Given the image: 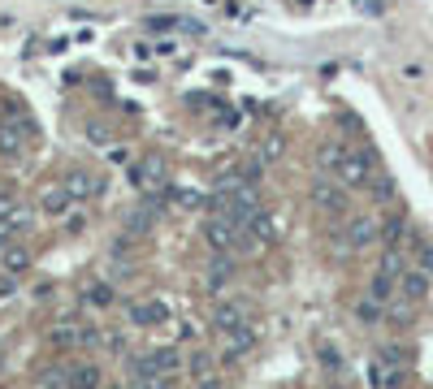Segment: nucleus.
Here are the masks:
<instances>
[{"label":"nucleus","instance_id":"nucleus-1","mask_svg":"<svg viewBox=\"0 0 433 389\" xmlns=\"http://www.w3.org/2000/svg\"><path fill=\"white\" fill-rule=\"evenodd\" d=\"M320 169H330L347 191H360L372 182V160L360 147H343V143H325L320 147Z\"/></svg>","mask_w":433,"mask_h":389},{"label":"nucleus","instance_id":"nucleus-2","mask_svg":"<svg viewBox=\"0 0 433 389\" xmlns=\"http://www.w3.org/2000/svg\"><path fill=\"white\" fill-rule=\"evenodd\" d=\"M243 238H247V234L239 230L234 216H212V212H208V220H204V243H208L216 255H230Z\"/></svg>","mask_w":433,"mask_h":389},{"label":"nucleus","instance_id":"nucleus-3","mask_svg":"<svg viewBox=\"0 0 433 389\" xmlns=\"http://www.w3.org/2000/svg\"><path fill=\"white\" fill-rule=\"evenodd\" d=\"M130 182L143 191V195H156V191H165L169 186V160L165 156H143L139 164H135V169H130Z\"/></svg>","mask_w":433,"mask_h":389},{"label":"nucleus","instance_id":"nucleus-4","mask_svg":"<svg viewBox=\"0 0 433 389\" xmlns=\"http://www.w3.org/2000/svg\"><path fill=\"white\" fill-rule=\"evenodd\" d=\"M312 203L325 216H347V186L343 182H330V178H316L312 182Z\"/></svg>","mask_w":433,"mask_h":389},{"label":"nucleus","instance_id":"nucleus-5","mask_svg":"<svg viewBox=\"0 0 433 389\" xmlns=\"http://www.w3.org/2000/svg\"><path fill=\"white\" fill-rule=\"evenodd\" d=\"M377 238H382V220H377V216H351L347 230H343V247L347 251H364Z\"/></svg>","mask_w":433,"mask_h":389},{"label":"nucleus","instance_id":"nucleus-6","mask_svg":"<svg viewBox=\"0 0 433 389\" xmlns=\"http://www.w3.org/2000/svg\"><path fill=\"white\" fill-rule=\"evenodd\" d=\"M126 320H130L135 329H152V324H165V320H169V307L156 303V299H143V303H130Z\"/></svg>","mask_w":433,"mask_h":389},{"label":"nucleus","instance_id":"nucleus-7","mask_svg":"<svg viewBox=\"0 0 433 389\" xmlns=\"http://www.w3.org/2000/svg\"><path fill=\"white\" fill-rule=\"evenodd\" d=\"M399 290H403L407 303H424L429 290H433V282H429L424 268H403V272H399Z\"/></svg>","mask_w":433,"mask_h":389},{"label":"nucleus","instance_id":"nucleus-8","mask_svg":"<svg viewBox=\"0 0 433 389\" xmlns=\"http://www.w3.org/2000/svg\"><path fill=\"white\" fill-rule=\"evenodd\" d=\"M239 324H247V307H243V303L221 299V303L212 307V329H216V333H230V329H239Z\"/></svg>","mask_w":433,"mask_h":389},{"label":"nucleus","instance_id":"nucleus-9","mask_svg":"<svg viewBox=\"0 0 433 389\" xmlns=\"http://www.w3.org/2000/svg\"><path fill=\"white\" fill-rule=\"evenodd\" d=\"M26 147V126L18 122V117H5V122H0V151H5V156H18Z\"/></svg>","mask_w":433,"mask_h":389},{"label":"nucleus","instance_id":"nucleus-10","mask_svg":"<svg viewBox=\"0 0 433 389\" xmlns=\"http://www.w3.org/2000/svg\"><path fill=\"white\" fill-rule=\"evenodd\" d=\"M61 186L70 191V199H95L104 182H100V178H91V174H83V169H74V174L61 182Z\"/></svg>","mask_w":433,"mask_h":389},{"label":"nucleus","instance_id":"nucleus-11","mask_svg":"<svg viewBox=\"0 0 433 389\" xmlns=\"http://www.w3.org/2000/svg\"><path fill=\"white\" fill-rule=\"evenodd\" d=\"M26 268H31V251H26V247H18V243L0 247V272L18 277V272H26Z\"/></svg>","mask_w":433,"mask_h":389},{"label":"nucleus","instance_id":"nucleus-12","mask_svg":"<svg viewBox=\"0 0 433 389\" xmlns=\"http://www.w3.org/2000/svg\"><path fill=\"white\" fill-rule=\"evenodd\" d=\"M39 212L43 216H66L70 212V191L66 186H48L43 199H39Z\"/></svg>","mask_w":433,"mask_h":389},{"label":"nucleus","instance_id":"nucleus-13","mask_svg":"<svg viewBox=\"0 0 433 389\" xmlns=\"http://www.w3.org/2000/svg\"><path fill=\"white\" fill-rule=\"evenodd\" d=\"M100 385H104V372L95 363H78L66 380V389H100Z\"/></svg>","mask_w":433,"mask_h":389},{"label":"nucleus","instance_id":"nucleus-14","mask_svg":"<svg viewBox=\"0 0 433 389\" xmlns=\"http://www.w3.org/2000/svg\"><path fill=\"white\" fill-rule=\"evenodd\" d=\"M395 286H399L395 277H386V272H377V277H372V286H368V299H372V303H390Z\"/></svg>","mask_w":433,"mask_h":389},{"label":"nucleus","instance_id":"nucleus-15","mask_svg":"<svg viewBox=\"0 0 433 389\" xmlns=\"http://www.w3.org/2000/svg\"><path fill=\"white\" fill-rule=\"evenodd\" d=\"M169 203H174L178 212H199V208H204V199H199L195 191H182V186H178V191H169Z\"/></svg>","mask_w":433,"mask_h":389},{"label":"nucleus","instance_id":"nucleus-16","mask_svg":"<svg viewBox=\"0 0 433 389\" xmlns=\"http://www.w3.org/2000/svg\"><path fill=\"white\" fill-rule=\"evenodd\" d=\"M403 234H407V220H403V216H390L386 225H382V238H386L390 247H399V243H403Z\"/></svg>","mask_w":433,"mask_h":389},{"label":"nucleus","instance_id":"nucleus-17","mask_svg":"<svg viewBox=\"0 0 433 389\" xmlns=\"http://www.w3.org/2000/svg\"><path fill=\"white\" fill-rule=\"evenodd\" d=\"M113 286H104V282H95V286H87V303H95V307H113Z\"/></svg>","mask_w":433,"mask_h":389},{"label":"nucleus","instance_id":"nucleus-18","mask_svg":"<svg viewBox=\"0 0 433 389\" xmlns=\"http://www.w3.org/2000/svg\"><path fill=\"white\" fill-rule=\"evenodd\" d=\"M14 238H18V225H14L9 216H0V247H9Z\"/></svg>","mask_w":433,"mask_h":389},{"label":"nucleus","instance_id":"nucleus-19","mask_svg":"<svg viewBox=\"0 0 433 389\" xmlns=\"http://www.w3.org/2000/svg\"><path fill=\"white\" fill-rule=\"evenodd\" d=\"M377 316H382V303H372V299H364V303H360V320H364V324H372Z\"/></svg>","mask_w":433,"mask_h":389},{"label":"nucleus","instance_id":"nucleus-20","mask_svg":"<svg viewBox=\"0 0 433 389\" xmlns=\"http://www.w3.org/2000/svg\"><path fill=\"white\" fill-rule=\"evenodd\" d=\"M87 139H91V143H108V130H104L100 122H91V126H87Z\"/></svg>","mask_w":433,"mask_h":389},{"label":"nucleus","instance_id":"nucleus-21","mask_svg":"<svg viewBox=\"0 0 433 389\" xmlns=\"http://www.w3.org/2000/svg\"><path fill=\"white\" fill-rule=\"evenodd\" d=\"M14 208H18L14 195H9V191H0V216H14Z\"/></svg>","mask_w":433,"mask_h":389},{"label":"nucleus","instance_id":"nucleus-22","mask_svg":"<svg viewBox=\"0 0 433 389\" xmlns=\"http://www.w3.org/2000/svg\"><path fill=\"white\" fill-rule=\"evenodd\" d=\"M208 368H212V363H208V355H195V363H191V372H195V376H208Z\"/></svg>","mask_w":433,"mask_h":389},{"label":"nucleus","instance_id":"nucleus-23","mask_svg":"<svg viewBox=\"0 0 433 389\" xmlns=\"http://www.w3.org/2000/svg\"><path fill=\"white\" fill-rule=\"evenodd\" d=\"M278 147H282L278 139H268V143H264V160H278Z\"/></svg>","mask_w":433,"mask_h":389},{"label":"nucleus","instance_id":"nucleus-24","mask_svg":"<svg viewBox=\"0 0 433 389\" xmlns=\"http://www.w3.org/2000/svg\"><path fill=\"white\" fill-rule=\"evenodd\" d=\"M395 191H390V178H382V182H377V199H390Z\"/></svg>","mask_w":433,"mask_h":389},{"label":"nucleus","instance_id":"nucleus-25","mask_svg":"<svg viewBox=\"0 0 433 389\" xmlns=\"http://www.w3.org/2000/svg\"><path fill=\"white\" fill-rule=\"evenodd\" d=\"M39 389H66V385H61V380H52V376H48V380H43V385H39Z\"/></svg>","mask_w":433,"mask_h":389}]
</instances>
